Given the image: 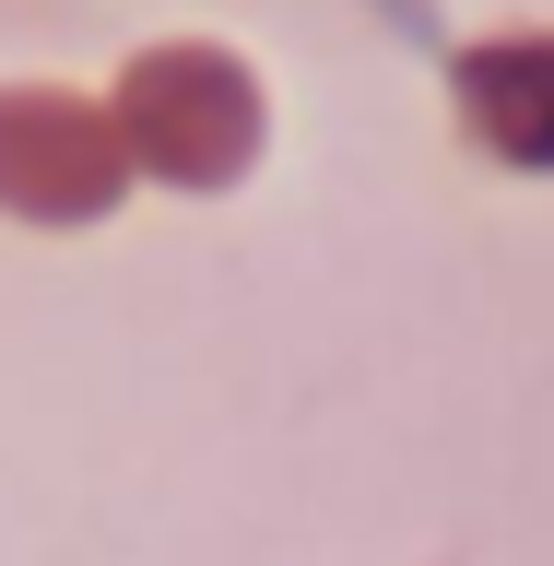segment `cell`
I'll return each mask as SVG.
<instances>
[{
    "label": "cell",
    "mask_w": 554,
    "mask_h": 566,
    "mask_svg": "<svg viewBox=\"0 0 554 566\" xmlns=\"http://www.w3.org/2000/svg\"><path fill=\"white\" fill-rule=\"evenodd\" d=\"M118 189V130H106L83 95H48V83H0V212H35V224H83Z\"/></svg>",
    "instance_id": "cell-2"
},
{
    "label": "cell",
    "mask_w": 554,
    "mask_h": 566,
    "mask_svg": "<svg viewBox=\"0 0 554 566\" xmlns=\"http://www.w3.org/2000/svg\"><path fill=\"white\" fill-rule=\"evenodd\" d=\"M118 130H130V154L154 177H224L248 154V130H260V106H248L237 60L154 48V60H130V83H118Z\"/></svg>",
    "instance_id": "cell-1"
}]
</instances>
